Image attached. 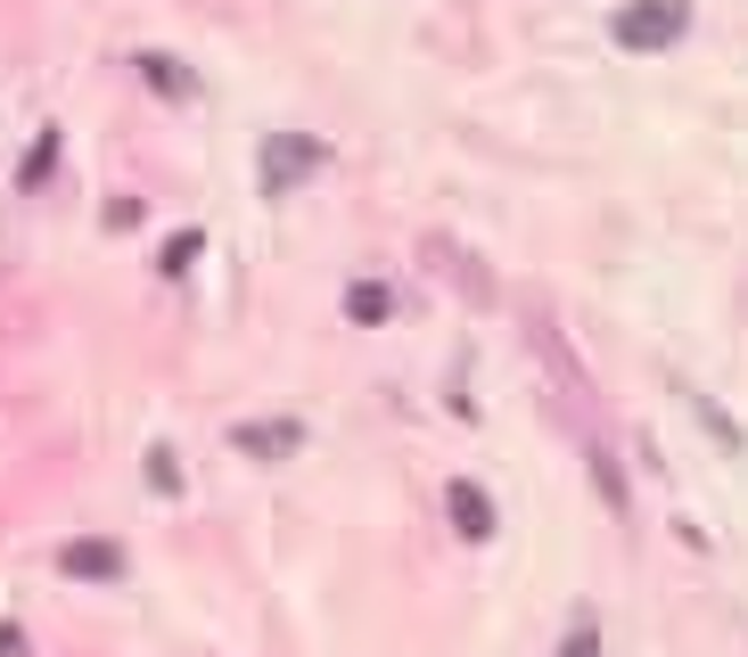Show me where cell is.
Masks as SVG:
<instances>
[{"instance_id": "7a4b0ae2", "label": "cell", "mask_w": 748, "mask_h": 657, "mask_svg": "<svg viewBox=\"0 0 748 657\" xmlns=\"http://www.w3.org/2000/svg\"><path fill=\"white\" fill-rule=\"evenodd\" d=\"M568 657H592V633H576V641H568Z\"/></svg>"}, {"instance_id": "6da1fadb", "label": "cell", "mask_w": 748, "mask_h": 657, "mask_svg": "<svg viewBox=\"0 0 748 657\" xmlns=\"http://www.w3.org/2000/svg\"><path fill=\"white\" fill-rule=\"evenodd\" d=\"M691 26V0H641V9H617V41L626 50H667Z\"/></svg>"}]
</instances>
